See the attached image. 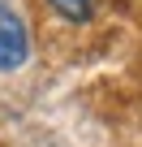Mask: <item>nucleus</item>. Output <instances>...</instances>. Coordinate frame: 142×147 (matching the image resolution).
<instances>
[{
    "label": "nucleus",
    "mask_w": 142,
    "mask_h": 147,
    "mask_svg": "<svg viewBox=\"0 0 142 147\" xmlns=\"http://www.w3.org/2000/svg\"><path fill=\"white\" fill-rule=\"evenodd\" d=\"M30 56V39H26V26L22 18L0 0V74H9V69H22Z\"/></svg>",
    "instance_id": "nucleus-1"
},
{
    "label": "nucleus",
    "mask_w": 142,
    "mask_h": 147,
    "mask_svg": "<svg viewBox=\"0 0 142 147\" xmlns=\"http://www.w3.org/2000/svg\"><path fill=\"white\" fill-rule=\"evenodd\" d=\"M47 5L69 22H91V13H95V0H47Z\"/></svg>",
    "instance_id": "nucleus-2"
}]
</instances>
